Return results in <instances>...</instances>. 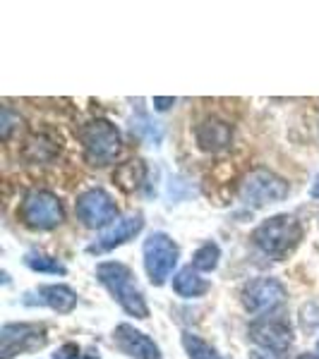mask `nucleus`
Listing matches in <instances>:
<instances>
[{"label":"nucleus","mask_w":319,"mask_h":359,"mask_svg":"<svg viewBox=\"0 0 319 359\" xmlns=\"http://www.w3.org/2000/svg\"><path fill=\"white\" fill-rule=\"evenodd\" d=\"M74 213L86 228H106L118 216V206H115L113 196L106 189H86L84 194L77 196L74 201Z\"/></svg>","instance_id":"1a4fd4ad"},{"label":"nucleus","mask_w":319,"mask_h":359,"mask_svg":"<svg viewBox=\"0 0 319 359\" xmlns=\"http://www.w3.org/2000/svg\"><path fill=\"white\" fill-rule=\"evenodd\" d=\"M219 259H221V249H219L216 242H204L200 249L195 252L193 257V269L195 271H204V273H209V271H214L219 266Z\"/></svg>","instance_id":"a211bd4d"},{"label":"nucleus","mask_w":319,"mask_h":359,"mask_svg":"<svg viewBox=\"0 0 319 359\" xmlns=\"http://www.w3.org/2000/svg\"><path fill=\"white\" fill-rule=\"evenodd\" d=\"M310 196H312V199H319V175H317V180H315V182H312Z\"/></svg>","instance_id":"b1692460"},{"label":"nucleus","mask_w":319,"mask_h":359,"mask_svg":"<svg viewBox=\"0 0 319 359\" xmlns=\"http://www.w3.org/2000/svg\"><path fill=\"white\" fill-rule=\"evenodd\" d=\"M291 192L288 182L278 177L269 168H254L250 175L245 177L240 187V199L252 208H262L269 204H278Z\"/></svg>","instance_id":"39448f33"},{"label":"nucleus","mask_w":319,"mask_h":359,"mask_svg":"<svg viewBox=\"0 0 319 359\" xmlns=\"http://www.w3.org/2000/svg\"><path fill=\"white\" fill-rule=\"evenodd\" d=\"M178 257H181V249L171 235L152 233L144 240V269L152 285H164L171 278L173 269L178 266Z\"/></svg>","instance_id":"423d86ee"},{"label":"nucleus","mask_w":319,"mask_h":359,"mask_svg":"<svg viewBox=\"0 0 319 359\" xmlns=\"http://www.w3.org/2000/svg\"><path fill=\"white\" fill-rule=\"evenodd\" d=\"M58 151H60V147H56L51 139L34 137V139H29L25 154H27V158H32V161H48V158H53Z\"/></svg>","instance_id":"aec40b11"},{"label":"nucleus","mask_w":319,"mask_h":359,"mask_svg":"<svg viewBox=\"0 0 319 359\" xmlns=\"http://www.w3.org/2000/svg\"><path fill=\"white\" fill-rule=\"evenodd\" d=\"M25 264L37 273H53V276H65L67 269L63 266V262H58L56 257H48L44 252H29L25 257Z\"/></svg>","instance_id":"f3484780"},{"label":"nucleus","mask_w":319,"mask_h":359,"mask_svg":"<svg viewBox=\"0 0 319 359\" xmlns=\"http://www.w3.org/2000/svg\"><path fill=\"white\" fill-rule=\"evenodd\" d=\"M113 340H115V345L120 347V352H125V355L132 359H164L161 357L159 345H156L147 333L137 331L130 323H120L113 333Z\"/></svg>","instance_id":"9b49d317"},{"label":"nucleus","mask_w":319,"mask_h":359,"mask_svg":"<svg viewBox=\"0 0 319 359\" xmlns=\"http://www.w3.org/2000/svg\"><path fill=\"white\" fill-rule=\"evenodd\" d=\"M173 103H176V98H171V96H168V98L156 96V98H154V106L159 108V111H168V108H171Z\"/></svg>","instance_id":"4be33fe9"},{"label":"nucleus","mask_w":319,"mask_h":359,"mask_svg":"<svg viewBox=\"0 0 319 359\" xmlns=\"http://www.w3.org/2000/svg\"><path fill=\"white\" fill-rule=\"evenodd\" d=\"M242 304L250 314L266 316L286 302V287L276 280V278H252L250 283H245L242 287Z\"/></svg>","instance_id":"0eeeda50"},{"label":"nucleus","mask_w":319,"mask_h":359,"mask_svg":"<svg viewBox=\"0 0 319 359\" xmlns=\"http://www.w3.org/2000/svg\"><path fill=\"white\" fill-rule=\"evenodd\" d=\"M195 139L202 151L219 154L228 149L230 142H233V125L219 118H207L204 123L195 127Z\"/></svg>","instance_id":"f8f14e48"},{"label":"nucleus","mask_w":319,"mask_h":359,"mask_svg":"<svg viewBox=\"0 0 319 359\" xmlns=\"http://www.w3.org/2000/svg\"><path fill=\"white\" fill-rule=\"evenodd\" d=\"M250 338L262 350H269L274 355H283L293 345V331L291 323L278 314H266L254 318L250 323Z\"/></svg>","instance_id":"9d476101"},{"label":"nucleus","mask_w":319,"mask_h":359,"mask_svg":"<svg viewBox=\"0 0 319 359\" xmlns=\"http://www.w3.org/2000/svg\"><path fill=\"white\" fill-rule=\"evenodd\" d=\"M37 292L39 302L51 306L58 314H70L77 306V292L67 285H41Z\"/></svg>","instance_id":"4468645a"},{"label":"nucleus","mask_w":319,"mask_h":359,"mask_svg":"<svg viewBox=\"0 0 319 359\" xmlns=\"http://www.w3.org/2000/svg\"><path fill=\"white\" fill-rule=\"evenodd\" d=\"M144 177H147V165H144V161H139V158L125 161V163H120L113 172V182L118 184L123 192L137 189L139 184L144 182Z\"/></svg>","instance_id":"dca6fc26"},{"label":"nucleus","mask_w":319,"mask_h":359,"mask_svg":"<svg viewBox=\"0 0 319 359\" xmlns=\"http://www.w3.org/2000/svg\"><path fill=\"white\" fill-rule=\"evenodd\" d=\"M183 347L190 355V359H223L211 345L204 343L200 335H193V333H183Z\"/></svg>","instance_id":"6ab92c4d"},{"label":"nucleus","mask_w":319,"mask_h":359,"mask_svg":"<svg viewBox=\"0 0 319 359\" xmlns=\"http://www.w3.org/2000/svg\"><path fill=\"white\" fill-rule=\"evenodd\" d=\"M142 228H144L142 213H132V216H127V218H120L118 223L111 225V228L101 235V240H98L96 245L89 247V252L91 254H101V252H108V249H115V247L125 245L127 240H132L135 235L142 233Z\"/></svg>","instance_id":"ddd939ff"},{"label":"nucleus","mask_w":319,"mask_h":359,"mask_svg":"<svg viewBox=\"0 0 319 359\" xmlns=\"http://www.w3.org/2000/svg\"><path fill=\"white\" fill-rule=\"evenodd\" d=\"M79 139L84 147V161L89 165L103 168L113 163L123 151V139L118 127L108 120H91L79 130Z\"/></svg>","instance_id":"7ed1b4c3"},{"label":"nucleus","mask_w":319,"mask_h":359,"mask_svg":"<svg viewBox=\"0 0 319 359\" xmlns=\"http://www.w3.org/2000/svg\"><path fill=\"white\" fill-rule=\"evenodd\" d=\"M250 359H278V355H274V352H269V350H252Z\"/></svg>","instance_id":"5701e85b"},{"label":"nucleus","mask_w":319,"mask_h":359,"mask_svg":"<svg viewBox=\"0 0 319 359\" xmlns=\"http://www.w3.org/2000/svg\"><path fill=\"white\" fill-rule=\"evenodd\" d=\"M48 340L41 323H5L0 331V357L13 359L20 352H37Z\"/></svg>","instance_id":"6e6552de"},{"label":"nucleus","mask_w":319,"mask_h":359,"mask_svg":"<svg viewBox=\"0 0 319 359\" xmlns=\"http://www.w3.org/2000/svg\"><path fill=\"white\" fill-rule=\"evenodd\" d=\"M96 278L127 314L135 318H149V306L144 302L142 290L137 287L130 266L120 262H103L96 266Z\"/></svg>","instance_id":"f257e3e1"},{"label":"nucleus","mask_w":319,"mask_h":359,"mask_svg":"<svg viewBox=\"0 0 319 359\" xmlns=\"http://www.w3.org/2000/svg\"><path fill=\"white\" fill-rule=\"evenodd\" d=\"M20 218L32 230H53L65 221V208L48 189H32L20 206Z\"/></svg>","instance_id":"20e7f679"},{"label":"nucleus","mask_w":319,"mask_h":359,"mask_svg":"<svg viewBox=\"0 0 319 359\" xmlns=\"http://www.w3.org/2000/svg\"><path fill=\"white\" fill-rule=\"evenodd\" d=\"M74 359H98L96 355H79V357H74Z\"/></svg>","instance_id":"a878e982"},{"label":"nucleus","mask_w":319,"mask_h":359,"mask_svg":"<svg viewBox=\"0 0 319 359\" xmlns=\"http://www.w3.org/2000/svg\"><path fill=\"white\" fill-rule=\"evenodd\" d=\"M317 352H319V340H317Z\"/></svg>","instance_id":"bb28decb"},{"label":"nucleus","mask_w":319,"mask_h":359,"mask_svg":"<svg viewBox=\"0 0 319 359\" xmlns=\"http://www.w3.org/2000/svg\"><path fill=\"white\" fill-rule=\"evenodd\" d=\"M303 233L305 230L298 218L288 216V213H281V216L266 218V221L252 233V242L262 249L266 257H271L274 262H283V259L300 245Z\"/></svg>","instance_id":"f03ea898"},{"label":"nucleus","mask_w":319,"mask_h":359,"mask_svg":"<svg viewBox=\"0 0 319 359\" xmlns=\"http://www.w3.org/2000/svg\"><path fill=\"white\" fill-rule=\"evenodd\" d=\"M298 359H319V355H310V352H305V355H300Z\"/></svg>","instance_id":"393cba45"},{"label":"nucleus","mask_w":319,"mask_h":359,"mask_svg":"<svg viewBox=\"0 0 319 359\" xmlns=\"http://www.w3.org/2000/svg\"><path fill=\"white\" fill-rule=\"evenodd\" d=\"M74 357H79L77 345H65V347H60V350L56 352V359H74Z\"/></svg>","instance_id":"412c9836"},{"label":"nucleus","mask_w":319,"mask_h":359,"mask_svg":"<svg viewBox=\"0 0 319 359\" xmlns=\"http://www.w3.org/2000/svg\"><path fill=\"white\" fill-rule=\"evenodd\" d=\"M173 290L185 299H193V297H202V294L211 290V283L204 280L193 266H185V269H181L173 276Z\"/></svg>","instance_id":"2eb2a0df"}]
</instances>
